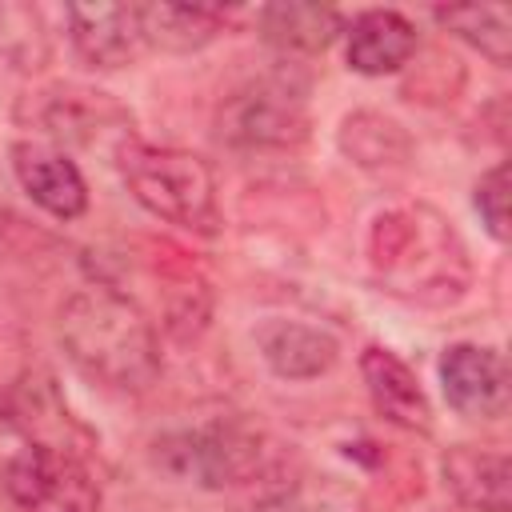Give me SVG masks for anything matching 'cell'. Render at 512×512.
Masks as SVG:
<instances>
[{"label":"cell","instance_id":"52a82bcc","mask_svg":"<svg viewBox=\"0 0 512 512\" xmlns=\"http://www.w3.org/2000/svg\"><path fill=\"white\" fill-rule=\"evenodd\" d=\"M68 36L88 68H124L148 48L140 4H72Z\"/></svg>","mask_w":512,"mask_h":512},{"label":"cell","instance_id":"7c38bea8","mask_svg":"<svg viewBox=\"0 0 512 512\" xmlns=\"http://www.w3.org/2000/svg\"><path fill=\"white\" fill-rule=\"evenodd\" d=\"M416 52V24L392 8L360 12L348 28V68L364 76L396 72Z\"/></svg>","mask_w":512,"mask_h":512},{"label":"cell","instance_id":"9c48e42d","mask_svg":"<svg viewBox=\"0 0 512 512\" xmlns=\"http://www.w3.org/2000/svg\"><path fill=\"white\" fill-rule=\"evenodd\" d=\"M360 376H364V388L384 420H392L408 432H432V404H428L416 372L392 348H380V344L364 348Z\"/></svg>","mask_w":512,"mask_h":512},{"label":"cell","instance_id":"5bb4252c","mask_svg":"<svg viewBox=\"0 0 512 512\" xmlns=\"http://www.w3.org/2000/svg\"><path fill=\"white\" fill-rule=\"evenodd\" d=\"M140 24L152 48L192 52V48H204L220 32L224 16L212 8H192V4H140Z\"/></svg>","mask_w":512,"mask_h":512},{"label":"cell","instance_id":"277c9868","mask_svg":"<svg viewBox=\"0 0 512 512\" xmlns=\"http://www.w3.org/2000/svg\"><path fill=\"white\" fill-rule=\"evenodd\" d=\"M8 496L20 512H100V484L56 444H28L4 464Z\"/></svg>","mask_w":512,"mask_h":512},{"label":"cell","instance_id":"3957f363","mask_svg":"<svg viewBox=\"0 0 512 512\" xmlns=\"http://www.w3.org/2000/svg\"><path fill=\"white\" fill-rule=\"evenodd\" d=\"M156 448L168 472L196 480L200 488H232L264 468V440L256 428L240 420H212L200 428H184L176 436H164Z\"/></svg>","mask_w":512,"mask_h":512},{"label":"cell","instance_id":"9a60e30c","mask_svg":"<svg viewBox=\"0 0 512 512\" xmlns=\"http://www.w3.org/2000/svg\"><path fill=\"white\" fill-rule=\"evenodd\" d=\"M436 20L456 32L464 44H472L492 64L512 60V12L508 4H460V8H436Z\"/></svg>","mask_w":512,"mask_h":512},{"label":"cell","instance_id":"2e32d148","mask_svg":"<svg viewBox=\"0 0 512 512\" xmlns=\"http://www.w3.org/2000/svg\"><path fill=\"white\" fill-rule=\"evenodd\" d=\"M0 52L12 56L20 68H36L44 60V32L32 8L0 4Z\"/></svg>","mask_w":512,"mask_h":512},{"label":"cell","instance_id":"ba28073f","mask_svg":"<svg viewBox=\"0 0 512 512\" xmlns=\"http://www.w3.org/2000/svg\"><path fill=\"white\" fill-rule=\"evenodd\" d=\"M12 168H16V180L28 192V200L40 204L48 216L76 220L88 208V184L64 152L24 140L12 148Z\"/></svg>","mask_w":512,"mask_h":512},{"label":"cell","instance_id":"e0dca14e","mask_svg":"<svg viewBox=\"0 0 512 512\" xmlns=\"http://www.w3.org/2000/svg\"><path fill=\"white\" fill-rule=\"evenodd\" d=\"M472 200H476V212H480L488 236L504 244V240H508V168H504V164L488 168V172L476 180Z\"/></svg>","mask_w":512,"mask_h":512},{"label":"cell","instance_id":"8992f818","mask_svg":"<svg viewBox=\"0 0 512 512\" xmlns=\"http://www.w3.org/2000/svg\"><path fill=\"white\" fill-rule=\"evenodd\" d=\"M448 404L468 420H500L508 412V364L488 344H452L440 356Z\"/></svg>","mask_w":512,"mask_h":512},{"label":"cell","instance_id":"4fadbf2b","mask_svg":"<svg viewBox=\"0 0 512 512\" xmlns=\"http://www.w3.org/2000/svg\"><path fill=\"white\" fill-rule=\"evenodd\" d=\"M340 12L328 4H268L260 8V32L280 52H324L340 36Z\"/></svg>","mask_w":512,"mask_h":512},{"label":"cell","instance_id":"6da1fadb","mask_svg":"<svg viewBox=\"0 0 512 512\" xmlns=\"http://www.w3.org/2000/svg\"><path fill=\"white\" fill-rule=\"evenodd\" d=\"M56 336L68 360L96 384L144 392L160 376V344L152 320L116 288H80L64 300Z\"/></svg>","mask_w":512,"mask_h":512},{"label":"cell","instance_id":"5b68a950","mask_svg":"<svg viewBox=\"0 0 512 512\" xmlns=\"http://www.w3.org/2000/svg\"><path fill=\"white\" fill-rule=\"evenodd\" d=\"M308 136V108L292 84L260 80L220 108V140L236 148H296Z\"/></svg>","mask_w":512,"mask_h":512},{"label":"cell","instance_id":"8fae6325","mask_svg":"<svg viewBox=\"0 0 512 512\" xmlns=\"http://www.w3.org/2000/svg\"><path fill=\"white\" fill-rule=\"evenodd\" d=\"M256 344H260V356L268 360V368L284 380L324 376L340 356V344L332 332L300 324V320H268L256 332Z\"/></svg>","mask_w":512,"mask_h":512},{"label":"cell","instance_id":"30bf717a","mask_svg":"<svg viewBox=\"0 0 512 512\" xmlns=\"http://www.w3.org/2000/svg\"><path fill=\"white\" fill-rule=\"evenodd\" d=\"M444 484L456 492L460 504L476 512H512V464L500 448L456 444L440 460Z\"/></svg>","mask_w":512,"mask_h":512},{"label":"cell","instance_id":"7a4b0ae2","mask_svg":"<svg viewBox=\"0 0 512 512\" xmlns=\"http://www.w3.org/2000/svg\"><path fill=\"white\" fill-rule=\"evenodd\" d=\"M120 176L128 192L160 220L212 236L220 228V204H216V176L204 156L184 148H156L144 140H124L120 152Z\"/></svg>","mask_w":512,"mask_h":512}]
</instances>
